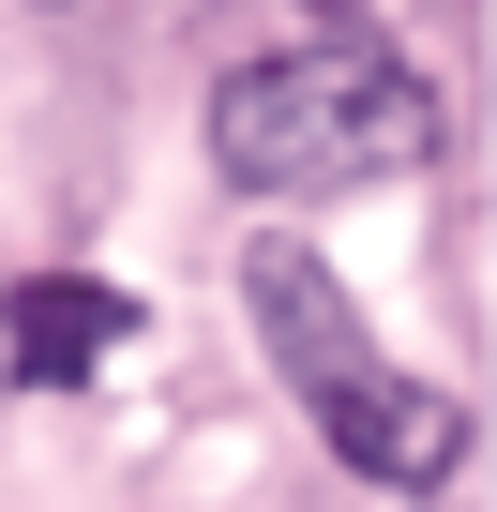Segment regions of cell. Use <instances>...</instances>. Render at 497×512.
Listing matches in <instances>:
<instances>
[{"mask_svg": "<svg viewBox=\"0 0 497 512\" xmlns=\"http://www.w3.org/2000/svg\"><path fill=\"white\" fill-rule=\"evenodd\" d=\"M422 151H437V91L362 31L272 46V61H241L211 91V166L241 196H347V181H392Z\"/></svg>", "mask_w": 497, "mask_h": 512, "instance_id": "1", "label": "cell"}, {"mask_svg": "<svg viewBox=\"0 0 497 512\" xmlns=\"http://www.w3.org/2000/svg\"><path fill=\"white\" fill-rule=\"evenodd\" d=\"M241 302H257V347L287 362V392H302V422L362 467V482H437L452 467V407L437 392H407V362L362 332V302L317 272V256L302 241H257V256H241Z\"/></svg>", "mask_w": 497, "mask_h": 512, "instance_id": "2", "label": "cell"}, {"mask_svg": "<svg viewBox=\"0 0 497 512\" xmlns=\"http://www.w3.org/2000/svg\"><path fill=\"white\" fill-rule=\"evenodd\" d=\"M121 332H136V302H121V287H91V272H31L16 302H0V347H16V377H31V392H76Z\"/></svg>", "mask_w": 497, "mask_h": 512, "instance_id": "3", "label": "cell"}]
</instances>
